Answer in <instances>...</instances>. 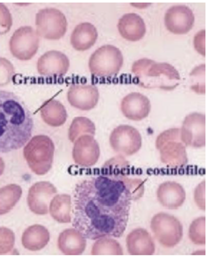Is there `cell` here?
<instances>
[{"mask_svg":"<svg viewBox=\"0 0 208 256\" xmlns=\"http://www.w3.org/2000/svg\"><path fill=\"white\" fill-rule=\"evenodd\" d=\"M102 174L78 183L74 192L72 226L88 240L120 238L128 226L132 202L142 198L144 182L131 178L122 155L108 160Z\"/></svg>","mask_w":208,"mask_h":256,"instance_id":"cell-1","label":"cell"},{"mask_svg":"<svg viewBox=\"0 0 208 256\" xmlns=\"http://www.w3.org/2000/svg\"><path fill=\"white\" fill-rule=\"evenodd\" d=\"M32 112L13 92L0 90V154L24 147L32 138Z\"/></svg>","mask_w":208,"mask_h":256,"instance_id":"cell-2","label":"cell"},{"mask_svg":"<svg viewBox=\"0 0 208 256\" xmlns=\"http://www.w3.org/2000/svg\"><path fill=\"white\" fill-rule=\"evenodd\" d=\"M132 72L136 78L135 83L145 88L170 91L177 88L180 82V76L176 68L152 59L142 58L134 62Z\"/></svg>","mask_w":208,"mask_h":256,"instance_id":"cell-3","label":"cell"},{"mask_svg":"<svg viewBox=\"0 0 208 256\" xmlns=\"http://www.w3.org/2000/svg\"><path fill=\"white\" fill-rule=\"evenodd\" d=\"M54 152V141L46 135H36L26 144L23 154L32 172L38 176H44L52 168Z\"/></svg>","mask_w":208,"mask_h":256,"instance_id":"cell-4","label":"cell"},{"mask_svg":"<svg viewBox=\"0 0 208 256\" xmlns=\"http://www.w3.org/2000/svg\"><path fill=\"white\" fill-rule=\"evenodd\" d=\"M162 163L171 168H180L188 164L186 148L180 138V128H171L158 136L155 142Z\"/></svg>","mask_w":208,"mask_h":256,"instance_id":"cell-5","label":"cell"},{"mask_svg":"<svg viewBox=\"0 0 208 256\" xmlns=\"http://www.w3.org/2000/svg\"><path fill=\"white\" fill-rule=\"evenodd\" d=\"M123 55L115 46L104 45L94 52L88 61L91 74L96 77H115L123 66Z\"/></svg>","mask_w":208,"mask_h":256,"instance_id":"cell-6","label":"cell"},{"mask_svg":"<svg viewBox=\"0 0 208 256\" xmlns=\"http://www.w3.org/2000/svg\"><path fill=\"white\" fill-rule=\"evenodd\" d=\"M150 228L156 240L164 248H173L183 238V226L180 221L166 212L155 214Z\"/></svg>","mask_w":208,"mask_h":256,"instance_id":"cell-7","label":"cell"},{"mask_svg":"<svg viewBox=\"0 0 208 256\" xmlns=\"http://www.w3.org/2000/svg\"><path fill=\"white\" fill-rule=\"evenodd\" d=\"M36 33L46 40H56L64 38L67 32L68 22L62 11L55 8H45L36 16Z\"/></svg>","mask_w":208,"mask_h":256,"instance_id":"cell-8","label":"cell"},{"mask_svg":"<svg viewBox=\"0 0 208 256\" xmlns=\"http://www.w3.org/2000/svg\"><path fill=\"white\" fill-rule=\"evenodd\" d=\"M40 44V36L30 26L16 30L10 40V50L12 55L20 61H28L35 56Z\"/></svg>","mask_w":208,"mask_h":256,"instance_id":"cell-9","label":"cell"},{"mask_svg":"<svg viewBox=\"0 0 208 256\" xmlns=\"http://www.w3.org/2000/svg\"><path fill=\"white\" fill-rule=\"evenodd\" d=\"M110 144L118 154L128 157L141 150L142 139L138 130L129 125L116 128L110 135Z\"/></svg>","mask_w":208,"mask_h":256,"instance_id":"cell-10","label":"cell"},{"mask_svg":"<svg viewBox=\"0 0 208 256\" xmlns=\"http://www.w3.org/2000/svg\"><path fill=\"white\" fill-rule=\"evenodd\" d=\"M180 138L186 147L202 148L206 145V116L199 112L187 115L180 128Z\"/></svg>","mask_w":208,"mask_h":256,"instance_id":"cell-11","label":"cell"},{"mask_svg":"<svg viewBox=\"0 0 208 256\" xmlns=\"http://www.w3.org/2000/svg\"><path fill=\"white\" fill-rule=\"evenodd\" d=\"M56 187L48 182H36L29 189L27 204L29 209L36 215H46L49 212V204L56 195Z\"/></svg>","mask_w":208,"mask_h":256,"instance_id":"cell-12","label":"cell"},{"mask_svg":"<svg viewBox=\"0 0 208 256\" xmlns=\"http://www.w3.org/2000/svg\"><path fill=\"white\" fill-rule=\"evenodd\" d=\"M195 23L193 11L184 6L170 7L166 11L164 24L168 32L176 35H184L192 29Z\"/></svg>","mask_w":208,"mask_h":256,"instance_id":"cell-13","label":"cell"},{"mask_svg":"<svg viewBox=\"0 0 208 256\" xmlns=\"http://www.w3.org/2000/svg\"><path fill=\"white\" fill-rule=\"evenodd\" d=\"M100 148L93 136H81L74 142L72 158L75 164L82 167H92L100 158Z\"/></svg>","mask_w":208,"mask_h":256,"instance_id":"cell-14","label":"cell"},{"mask_svg":"<svg viewBox=\"0 0 208 256\" xmlns=\"http://www.w3.org/2000/svg\"><path fill=\"white\" fill-rule=\"evenodd\" d=\"M70 67V59L59 51L46 52L38 61V72L44 77H62Z\"/></svg>","mask_w":208,"mask_h":256,"instance_id":"cell-15","label":"cell"},{"mask_svg":"<svg viewBox=\"0 0 208 256\" xmlns=\"http://www.w3.org/2000/svg\"><path fill=\"white\" fill-rule=\"evenodd\" d=\"M67 99L76 109L91 110L99 102V90L92 84H72L68 91Z\"/></svg>","mask_w":208,"mask_h":256,"instance_id":"cell-16","label":"cell"},{"mask_svg":"<svg viewBox=\"0 0 208 256\" xmlns=\"http://www.w3.org/2000/svg\"><path fill=\"white\" fill-rule=\"evenodd\" d=\"M120 110L126 118L139 122L150 115L151 103L147 96L138 92H132L122 100Z\"/></svg>","mask_w":208,"mask_h":256,"instance_id":"cell-17","label":"cell"},{"mask_svg":"<svg viewBox=\"0 0 208 256\" xmlns=\"http://www.w3.org/2000/svg\"><path fill=\"white\" fill-rule=\"evenodd\" d=\"M126 246L131 256H152L155 252L154 240L147 230L136 228L126 238Z\"/></svg>","mask_w":208,"mask_h":256,"instance_id":"cell-18","label":"cell"},{"mask_svg":"<svg viewBox=\"0 0 208 256\" xmlns=\"http://www.w3.org/2000/svg\"><path fill=\"white\" fill-rule=\"evenodd\" d=\"M186 193L184 187L176 182H166L160 184L157 190V199L160 205L174 210L184 204Z\"/></svg>","mask_w":208,"mask_h":256,"instance_id":"cell-19","label":"cell"},{"mask_svg":"<svg viewBox=\"0 0 208 256\" xmlns=\"http://www.w3.org/2000/svg\"><path fill=\"white\" fill-rule=\"evenodd\" d=\"M118 30L125 40L138 42L146 34V24L138 14H126L118 22Z\"/></svg>","mask_w":208,"mask_h":256,"instance_id":"cell-20","label":"cell"},{"mask_svg":"<svg viewBox=\"0 0 208 256\" xmlns=\"http://www.w3.org/2000/svg\"><path fill=\"white\" fill-rule=\"evenodd\" d=\"M84 235L77 228H68L59 234L58 246L66 256H80L86 250L87 241Z\"/></svg>","mask_w":208,"mask_h":256,"instance_id":"cell-21","label":"cell"},{"mask_svg":"<svg viewBox=\"0 0 208 256\" xmlns=\"http://www.w3.org/2000/svg\"><path fill=\"white\" fill-rule=\"evenodd\" d=\"M97 38L98 32L96 27L88 22H84L78 24L72 30L70 42L75 50L83 52L92 48Z\"/></svg>","mask_w":208,"mask_h":256,"instance_id":"cell-22","label":"cell"},{"mask_svg":"<svg viewBox=\"0 0 208 256\" xmlns=\"http://www.w3.org/2000/svg\"><path fill=\"white\" fill-rule=\"evenodd\" d=\"M50 241V232L42 225L35 224L27 228L22 237V246L30 251H39L45 248Z\"/></svg>","mask_w":208,"mask_h":256,"instance_id":"cell-23","label":"cell"},{"mask_svg":"<svg viewBox=\"0 0 208 256\" xmlns=\"http://www.w3.org/2000/svg\"><path fill=\"white\" fill-rule=\"evenodd\" d=\"M40 118L50 126L58 128L67 122L66 108L61 102L52 98L44 102L40 108Z\"/></svg>","mask_w":208,"mask_h":256,"instance_id":"cell-24","label":"cell"},{"mask_svg":"<svg viewBox=\"0 0 208 256\" xmlns=\"http://www.w3.org/2000/svg\"><path fill=\"white\" fill-rule=\"evenodd\" d=\"M72 200L68 194L56 195L49 204V212L52 218L59 224H70L72 221L71 216Z\"/></svg>","mask_w":208,"mask_h":256,"instance_id":"cell-25","label":"cell"},{"mask_svg":"<svg viewBox=\"0 0 208 256\" xmlns=\"http://www.w3.org/2000/svg\"><path fill=\"white\" fill-rule=\"evenodd\" d=\"M22 196V187L18 184H10L0 188V216L10 212Z\"/></svg>","mask_w":208,"mask_h":256,"instance_id":"cell-26","label":"cell"},{"mask_svg":"<svg viewBox=\"0 0 208 256\" xmlns=\"http://www.w3.org/2000/svg\"><path fill=\"white\" fill-rule=\"evenodd\" d=\"M123 248L118 240L112 237H102L96 240L91 250L93 256H122Z\"/></svg>","mask_w":208,"mask_h":256,"instance_id":"cell-27","label":"cell"},{"mask_svg":"<svg viewBox=\"0 0 208 256\" xmlns=\"http://www.w3.org/2000/svg\"><path fill=\"white\" fill-rule=\"evenodd\" d=\"M96 131V125L90 119L84 116H78L75 118L70 125L68 138L72 142H74L81 136H94Z\"/></svg>","mask_w":208,"mask_h":256,"instance_id":"cell-28","label":"cell"},{"mask_svg":"<svg viewBox=\"0 0 208 256\" xmlns=\"http://www.w3.org/2000/svg\"><path fill=\"white\" fill-rule=\"evenodd\" d=\"M189 238L196 246L206 244V218L200 216L195 219L190 225Z\"/></svg>","mask_w":208,"mask_h":256,"instance_id":"cell-29","label":"cell"},{"mask_svg":"<svg viewBox=\"0 0 208 256\" xmlns=\"http://www.w3.org/2000/svg\"><path fill=\"white\" fill-rule=\"evenodd\" d=\"M14 243V232L8 228L0 227V254H6L12 250Z\"/></svg>","mask_w":208,"mask_h":256,"instance_id":"cell-30","label":"cell"},{"mask_svg":"<svg viewBox=\"0 0 208 256\" xmlns=\"http://www.w3.org/2000/svg\"><path fill=\"white\" fill-rule=\"evenodd\" d=\"M205 64H202L190 72L192 82L194 83L192 90L199 94H205Z\"/></svg>","mask_w":208,"mask_h":256,"instance_id":"cell-31","label":"cell"},{"mask_svg":"<svg viewBox=\"0 0 208 256\" xmlns=\"http://www.w3.org/2000/svg\"><path fill=\"white\" fill-rule=\"evenodd\" d=\"M16 74L13 64L4 58H0V87L10 83Z\"/></svg>","mask_w":208,"mask_h":256,"instance_id":"cell-32","label":"cell"},{"mask_svg":"<svg viewBox=\"0 0 208 256\" xmlns=\"http://www.w3.org/2000/svg\"><path fill=\"white\" fill-rule=\"evenodd\" d=\"M12 24V16L8 8L4 4H0V35H4L10 32Z\"/></svg>","mask_w":208,"mask_h":256,"instance_id":"cell-33","label":"cell"},{"mask_svg":"<svg viewBox=\"0 0 208 256\" xmlns=\"http://www.w3.org/2000/svg\"><path fill=\"white\" fill-rule=\"evenodd\" d=\"M194 200L199 209L206 210V182H200L194 190Z\"/></svg>","mask_w":208,"mask_h":256,"instance_id":"cell-34","label":"cell"},{"mask_svg":"<svg viewBox=\"0 0 208 256\" xmlns=\"http://www.w3.org/2000/svg\"><path fill=\"white\" fill-rule=\"evenodd\" d=\"M205 34V30H202L198 32V34L195 36V38H194V46H195V49L202 56H205L206 55Z\"/></svg>","mask_w":208,"mask_h":256,"instance_id":"cell-35","label":"cell"},{"mask_svg":"<svg viewBox=\"0 0 208 256\" xmlns=\"http://www.w3.org/2000/svg\"><path fill=\"white\" fill-rule=\"evenodd\" d=\"M4 168H6V164H4L3 158L0 157V176L3 174Z\"/></svg>","mask_w":208,"mask_h":256,"instance_id":"cell-36","label":"cell"}]
</instances>
